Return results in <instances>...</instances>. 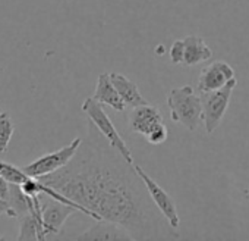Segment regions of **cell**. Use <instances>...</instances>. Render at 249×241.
Wrapping results in <instances>:
<instances>
[{
  "mask_svg": "<svg viewBox=\"0 0 249 241\" xmlns=\"http://www.w3.org/2000/svg\"><path fill=\"white\" fill-rule=\"evenodd\" d=\"M40 180L79 204L84 215L119 225L132 240L179 238V231L151 200L135 163L124 159L91 120L72 161Z\"/></svg>",
  "mask_w": 249,
  "mask_h": 241,
  "instance_id": "cell-1",
  "label": "cell"
},
{
  "mask_svg": "<svg viewBox=\"0 0 249 241\" xmlns=\"http://www.w3.org/2000/svg\"><path fill=\"white\" fill-rule=\"evenodd\" d=\"M166 101L173 122L180 124L189 131H195L202 122L201 96H196L194 87L183 85L170 90Z\"/></svg>",
  "mask_w": 249,
  "mask_h": 241,
  "instance_id": "cell-2",
  "label": "cell"
},
{
  "mask_svg": "<svg viewBox=\"0 0 249 241\" xmlns=\"http://www.w3.org/2000/svg\"><path fill=\"white\" fill-rule=\"evenodd\" d=\"M237 85V80H230L218 90L201 93L202 103V124L207 134H213L221 124L226 110L230 104L231 94Z\"/></svg>",
  "mask_w": 249,
  "mask_h": 241,
  "instance_id": "cell-3",
  "label": "cell"
},
{
  "mask_svg": "<svg viewBox=\"0 0 249 241\" xmlns=\"http://www.w3.org/2000/svg\"><path fill=\"white\" fill-rule=\"evenodd\" d=\"M81 107H82V112L88 116V119L97 127V130L103 134V137L128 162L134 163V158H132V152H131L129 146L122 139V136L113 125L110 116L103 109V104L98 103L97 100H94L92 97H88L84 100Z\"/></svg>",
  "mask_w": 249,
  "mask_h": 241,
  "instance_id": "cell-4",
  "label": "cell"
},
{
  "mask_svg": "<svg viewBox=\"0 0 249 241\" xmlns=\"http://www.w3.org/2000/svg\"><path fill=\"white\" fill-rule=\"evenodd\" d=\"M81 143H82V137H76L68 146H63L62 149H59L56 152L47 153V155L36 159L34 162L22 166V169L25 171L27 175L34 177V178H41V177L50 175V174L62 169L72 161V158L75 156Z\"/></svg>",
  "mask_w": 249,
  "mask_h": 241,
  "instance_id": "cell-5",
  "label": "cell"
},
{
  "mask_svg": "<svg viewBox=\"0 0 249 241\" xmlns=\"http://www.w3.org/2000/svg\"><path fill=\"white\" fill-rule=\"evenodd\" d=\"M135 169L140 174V177L142 178V181L148 190V194H150L151 200L154 201V204L157 206V209L160 210V213L166 218V221L170 223L172 228L178 229L180 225V216H179L178 206H176V201L173 200V197L161 185H159L140 165L135 163Z\"/></svg>",
  "mask_w": 249,
  "mask_h": 241,
  "instance_id": "cell-6",
  "label": "cell"
},
{
  "mask_svg": "<svg viewBox=\"0 0 249 241\" xmlns=\"http://www.w3.org/2000/svg\"><path fill=\"white\" fill-rule=\"evenodd\" d=\"M75 212H79L75 206L49 197V200L44 201L43 204V226H44L46 237L57 235L62 231V226L65 225L66 219L72 216Z\"/></svg>",
  "mask_w": 249,
  "mask_h": 241,
  "instance_id": "cell-7",
  "label": "cell"
},
{
  "mask_svg": "<svg viewBox=\"0 0 249 241\" xmlns=\"http://www.w3.org/2000/svg\"><path fill=\"white\" fill-rule=\"evenodd\" d=\"M234 78L233 68L224 60H214L213 63L207 65L198 78V90L199 93L214 91L226 85L230 80Z\"/></svg>",
  "mask_w": 249,
  "mask_h": 241,
  "instance_id": "cell-8",
  "label": "cell"
},
{
  "mask_svg": "<svg viewBox=\"0 0 249 241\" xmlns=\"http://www.w3.org/2000/svg\"><path fill=\"white\" fill-rule=\"evenodd\" d=\"M163 122L161 112L157 106L150 103L132 107L129 115V127L134 133L147 137L159 124Z\"/></svg>",
  "mask_w": 249,
  "mask_h": 241,
  "instance_id": "cell-9",
  "label": "cell"
},
{
  "mask_svg": "<svg viewBox=\"0 0 249 241\" xmlns=\"http://www.w3.org/2000/svg\"><path fill=\"white\" fill-rule=\"evenodd\" d=\"M92 99L101 104L110 106L116 112H123L124 109H126V104H124L119 91L113 85V82L110 80V74H107V72H103L98 75Z\"/></svg>",
  "mask_w": 249,
  "mask_h": 241,
  "instance_id": "cell-10",
  "label": "cell"
},
{
  "mask_svg": "<svg viewBox=\"0 0 249 241\" xmlns=\"http://www.w3.org/2000/svg\"><path fill=\"white\" fill-rule=\"evenodd\" d=\"M110 80L113 82V85L116 87V90L119 91L120 97L123 99L126 107H137L141 104H147V99L141 94L138 85L131 81L129 78H126L123 74L119 72H110Z\"/></svg>",
  "mask_w": 249,
  "mask_h": 241,
  "instance_id": "cell-11",
  "label": "cell"
},
{
  "mask_svg": "<svg viewBox=\"0 0 249 241\" xmlns=\"http://www.w3.org/2000/svg\"><path fill=\"white\" fill-rule=\"evenodd\" d=\"M183 43H185V56H183L185 66H195L198 63H202L211 59L213 52L202 37L186 36L183 39Z\"/></svg>",
  "mask_w": 249,
  "mask_h": 241,
  "instance_id": "cell-12",
  "label": "cell"
},
{
  "mask_svg": "<svg viewBox=\"0 0 249 241\" xmlns=\"http://www.w3.org/2000/svg\"><path fill=\"white\" fill-rule=\"evenodd\" d=\"M78 240H132L131 235L116 223L107 221H97L87 232L81 234Z\"/></svg>",
  "mask_w": 249,
  "mask_h": 241,
  "instance_id": "cell-13",
  "label": "cell"
},
{
  "mask_svg": "<svg viewBox=\"0 0 249 241\" xmlns=\"http://www.w3.org/2000/svg\"><path fill=\"white\" fill-rule=\"evenodd\" d=\"M43 219L34 213H28L19 218V234L18 240H46Z\"/></svg>",
  "mask_w": 249,
  "mask_h": 241,
  "instance_id": "cell-14",
  "label": "cell"
},
{
  "mask_svg": "<svg viewBox=\"0 0 249 241\" xmlns=\"http://www.w3.org/2000/svg\"><path fill=\"white\" fill-rule=\"evenodd\" d=\"M15 125L8 112H0V153H5L12 140Z\"/></svg>",
  "mask_w": 249,
  "mask_h": 241,
  "instance_id": "cell-15",
  "label": "cell"
},
{
  "mask_svg": "<svg viewBox=\"0 0 249 241\" xmlns=\"http://www.w3.org/2000/svg\"><path fill=\"white\" fill-rule=\"evenodd\" d=\"M0 175L5 177L9 182H15V184H22L30 175L25 174V171L22 168H18L12 163L0 161Z\"/></svg>",
  "mask_w": 249,
  "mask_h": 241,
  "instance_id": "cell-16",
  "label": "cell"
},
{
  "mask_svg": "<svg viewBox=\"0 0 249 241\" xmlns=\"http://www.w3.org/2000/svg\"><path fill=\"white\" fill-rule=\"evenodd\" d=\"M167 137H169L167 127H166L164 122H161V124H159V125L145 137V139H147V141H148L150 144L157 146V144H163V143L167 140Z\"/></svg>",
  "mask_w": 249,
  "mask_h": 241,
  "instance_id": "cell-17",
  "label": "cell"
},
{
  "mask_svg": "<svg viewBox=\"0 0 249 241\" xmlns=\"http://www.w3.org/2000/svg\"><path fill=\"white\" fill-rule=\"evenodd\" d=\"M169 55H170L172 63H175V65H183V56H185V43H183V39L173 41Z\"/></svg>",
  "mask_w": 249,
  "mask_h": 241,
  "instance_id": "cell-18",
  "label": "cell"
},
{
  "mask_svg": "<svg viewBox=\"0 0 249 241\" xmlns=\"http://www.w3.org/2000/svg\"><path fill=\"white\" fill-rule=\"evenodd\" d=\"M9 185L11 182L0 175V199H3V200H8L9 199Z\"/></svg>",
  "mask_w": 249,
  "mask_h": 241,
  "instance_id": "cell-19",
  "label": "cell"
},
{
  "mask_svg": "<svg viewBox=\"0 0 249 241\" xmlns=\"http://www.w3.org/2000/svg\"><path fill=\"white\" fill-rule=\"evenodd\" d=\"M0 215H8L9 218H17L15 212L12 210V207L9 204V201L3 200V199H0Z\"/></svg>",
  "mask_w": 249,
  "mask_h": 241,
  "instance_id": "cell-20",
  "label": "cell"
}]
</instances>
